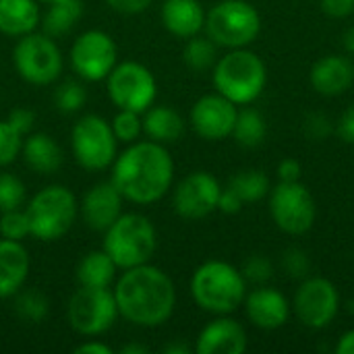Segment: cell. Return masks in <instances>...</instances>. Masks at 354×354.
<instances>
[{"label":"cell","mask_w":354,"mask_h":354,"mask_svg":"<svg viewBox=\"0 0 354 354\" xmlns=\"http://www.w3.org/2000/svg\"><path fill=\"white\" fill-rule=\"evenodd\" d=\"M292 309L305 328L324 330L340 311V292L328 278H305L295 295Z\"/></svg>","instance_id":"4fadbf2b"},{"label":"cell","mask_w":354,"mask_h":354,"mask_svg":"<svg viewBox=\"0 0 354 354\" xmlns=\"http://www.w3.org/2000/svg\"><path fill=\"white\" fill-rule=\"evenodd\" d=\"M85 100H87L85 87L81 83H77V81H64L56 89V95H54L56 108L60 112H64V114H73V112L81 110Z\"/></svg>","instance_id":"e575fe53"},{"label":"cell","mask_w":354,"mask_h":354,"mask_svg":"<svg viewBox=\"0 0 354 354\" xmlns=\"http://www.w3.org/2000/svg\"><path fill=\"white\" fill-rule=\"evenodd\" d=\"M174 162L168 149L156 141H135L112 162V183L124 201L149 205L172 187Z\"/></svg>","instance_id":"6da1fadb"},{"label":"cell","mask_w":354,"mask_h":354,"mask_svg":"<svg viewBox=\"0 0 354 354\" xmlns=\"http://www.w3.org/2000/svg\"><path fill=\"white\" fill-rule=\"evenodd\" d=\"M216 44L209 37H201L199 33L189 37V41L185 44L183 50V60L185 64L195 71V73H205L209 68H214L216 60H218V52H216Z\"/></svg>","instance_id":"f546056e"},{"label":"cell","mask_w":354,"mask_h":354,"mask_svg":"<svg viewBox=\"0 0 354 354\" xmlns=\"http://www.w3.org/2000/svg\"><path fill=\"white\" fill-rule=\"evenodd\" d=\"M243 199L230 189V187H226V189H222V193H220V199H218V209L222 212V214H228V216H232V214H239L241 209H243Z\"/></svg>","instance_id":"7bdbcfd3"},{"label":"cell","mask_w":354,"mask_h":354,"mask_svg":"<svg viewBox=\"0 0 354 354\" xmlns=\"http://www.w3.org/2000/svg\"><path fill=\"white\" fill-rule=\"evenodd\" d=\"M25 212L29 218L31 236L50 243L62 239L71 230L77 220L79 205L73 191L62 185H50L33 195Z\"/></svg>","instance_id":"8992f818"},{"label":"cell","mask_w":354,"mask_h":354,"mask_svg":"<svg viewBox=\"0 0 354 354\" xmlns=\"http://www.w3.org/2000/svg\"><path fill=\"white\" fill-rule=\"evenodd\" d=\"M342 44H344V50H346L351 56H354V25L344 31V35H342Z\"/></svg>","instance_id":"c3c4849f"},{"label":"cell","mask_w":354,"mask_h":354,"mask_svg":"<svg viewBox=\"0 0 354 354\" xmlns=\"http://www.w3.org/2000/svg\"><path fill=\"white\" fill-rule=\"evenodd\" d=\"M71 328L81 336H100L108 332L116 317L118 307L114 292L110 288H89L81 286L68 301L66 307Z\"/></svg>","instance_id":"8fae6325"},{"label":"cell","mask_w":354,"mask_h":354,"mask_svg":"<svg viewBox=\"0 0 354 354\" xmlns=\"http://www.w3.org/2000/svg\"><path fill=\"white\" fill-rule=\"evenodd\" d=\"M191 295L203 311L228 315L245 303L247 280L232 263L212 259L195 270L191 278Z\"/></svg>","instance_id":"3957f363"},{"label":"cell","mask_w":354,"mask_h":354,"mask_svg":"<svg viewBox=\"0 0 354 354\" xmlns=\"http://www.w3.org/2000/svg\"><path fill=\"white\" fill-rule=\"evenodd\" d=\"M222 187L218 178L209 172H191L185 176L172 195L174 212L185 220H201L218 209Z\"/></svg>","instance_id":"9a60e30c"},{"label":"cell","mask_w":354,"mask_h":354,"mask_svg":"<svg viewBox=\"0 0 354 354\" xmlns=\"http://www.w3.org/2000/svg\"><path fill=\"white\" fill-rule=\"evenodd\" d=\"M81 15H83L81 0H56L50 2L48 10L41 15L39 25L44 33H48L50 37H58L68 33L77 25Z\"/></svg>","instance_id":"4316f807"},{"label":"cell","mask_w":354,"mask_h":354,"mask_svg":"<svg viewBox=\"0 0 354 354\" xmlns=\"http://www.w3.org/2000/svg\"><path fill=\"white\" fill-rule=\"evenodd\" d=\"M195 351L199 354H243L247 351V332L236 319L220 315L199 332Z\"/></svg>","instance_id":"d6986e66"},{"label":"cell","mask_w":354,"mask_h":354,"mask_svg":"<svg viewBox=\"0 0 354 354\" xmlns=\"http://www.w3.org/2000/svg\"><path fill=\"white\" fill-rule=\"evenodd\" d=\"M23 145V135H19L8 120H0V166L10 164L19 153Z\"/></svg>","instance_id":"d590c367"},{"label":"cell","mask_w":354,"mask_h":354,"mask_svg":"<svg viewBox=\"0 0 354 354\" xmlns=\"http://www.w3.org/2000/svg\"><path fill=\"white\" fill-rule=\"evenodd\" d=\"M336 353L354 354V330H348L346 334H342V338L336 344Z\"/></svg>","instance_id":"7dc6e473"},{"label":"cell","mask_w":354,"mask_h":354,"mask_svg":"<svg viewBox=\"0 0 354 354\" xmlns=\"http://www.w3.org/2000/svg\"><path fill=\"white\" fill-rule=\"evenodd\" d=\"M29 255L19 241L0 239V299L15 297L29 274Z\"/></svg>","instance_id":"44dd1931"},{"label":"cell","mask_w":354,"mask_h":354,"mask_svg":"<svg viewBox=\"0 0 354 354\" xmlns=\"http://www.w3.org/2000/svg\"><path fill=\"white\" fill-rule=\"evenodd\" d=\"M75 354H112V348L97 342V340H89V342H83L75 348Z\"/></svg>","instance_id":"bcb514c9"},{"label":"cell","mask_w":354,"mask_h":354,"mask_svg":"<svg viewBox=\"0 0 354 354\" xmlns=\"http://www.w3.org/2000/svg\"><path fill=\"white\" fill-rule=\"evenodd\" d=\"M122 201H124V197L112 180L93 185L85 193L83 205H81L85 224L97 232L108 230L122 214Z\"/></svg>","instance_id":"e0dca14e"},{"label":"cell","mask_w":354,"mask_h":354,"mask_svg":"<svg viewBox=\"0 0 354 354\" xmlns=\"http://www.w3.org/2000/svg\"><path fill=\"white\" fill-rule=\"evenodd\" d=\"M122 354H147V348L145 346H139V344H127L122 351Z\"/></svg>","instance_id":"681fc988"},{"label":"cell","mask_w":354,"mask_h":354,"mask_svg":"<svg viewBox=\"0 0 354 354\" xmlns=\"http://www.w3.org/2000/svg\"><path fill=\"white\" fill-rule=\"evenodd\" d=\"M116 137L108 120L97 114L81 116L71 133L77 164L85 170H106L116 158Z\"/></svg>","instance_id":"9c48e42d"},{"label":"cell","mask_w":354,"mask_h":354,"mask_svg":"<svg viewBox=\"0 0 354 354\" xmlns=\"http://www.w3.org/2000/svg\"><path fill=\"white\" fill-rule=\"evenodd\" d=\"M110 127L114 131V137L122 143H135L143 133L141 116H139V112H133V110H118L114 114Z\"/></svg>","instance_id":"1f68e13d"},{"label":"cell","mask_w":354,"mask_h":354,"mask_svg":"<svg viewBox=\"0 0 354 354\" xmlns=\"http://www.w3.org/2000/svg\"><path fill=\"white\" fill-rule=\"evenodd\" d=\"M268 135V124L266 118L259 110L255 108H243L236 114V122L232 129V137L236 139L239 145L243 147H257L263 143Z\"/></svg>","instance_id":"83f0119b"},{"label":"cell","mask_w":354,"mask_h":354,"mask_svg":"<svg viewBox=\"0 0 354 354\" xmlns=\"http://www.w3.org/2000/svg\"><path fill=\"white\" fill-rule=\"evenodd\" d=\"M205 15L199 0H164L160 10L164 27L183 39L197 35L205 27Z\"/></svg>","instance_id":"7402d4cb"},{"label":"cell","mask_w":354,"mask_h":354,"mask_svg":"<svg viewBox=\"0 0 354 354\" xmlns=\"http://www.w3.org/2000/svg\"><path fill=\"white\" fill-rule=\"evenodd\" d=\"M25 203V185L15 174H0V212L19 209Z\"/></svg>","instance_id":"836d02e7"},{"label":"cell","mask_w":354,"mask_h":354,"mask_svg":"<svg viewBox=\"0 0 354 354\" xmlns=\"http://www.w3.org/2000/svg\"><path fill=\"white\" fill-rule=\"evenodd\" d=\"M309 81L313 89L322 95H328V97L342 95L344 91L353 87L354 62L348 56L328 54L313 64L309 73Z\"/></svg>","instance_id":"ffe728a7"},{"label":"cell","mask_w":354,"mask_h":354,"mask_svg":"<svg viewBox=\"0 0 354 354\" xmlns=\"http://www.w3.org/2000/svg\"><path fill=\"white\" fill-rule=\"evenodd\" d=\"M116 263L104 249L89 251L77 266V282L79 286L89 288H110L116 278Z\"/></svg>","instance_id":"484cf974"},{"label":"cell","mask_w":354,"mask_h":354,"mask_svg":"<svg viewBox=\"0 0 354 354\" xmlns=\"http://www.w3.org/2000/svg\"><path fill=\"white\" fill-rule=\"evenodd\" d=\"M203 29L216 46L247 48L261 31V17L247 0H222L205 15Z\"/></svg>","instance_id":"52a82bcc"},{"label":"cell","mask_w":354,"mask_h":354,"mask_svg":"<svg viewBox=\"0 0 354 354\" xmlns=\"http://www.w3.org/2000/svg\"><path fill=\"white\" fill-rule=\"evenodd\" d=\"M17 73L33 85H50L62 73V52L48 33H27L12 48Z\"/></svg>","instance_id":"ba28073f"},{"label":"cell","mask_w":354,"mask_h":354,"mask_svg":"<svg viewBox=\"0 0 354 354\" xmlns=\"http://www.w3.org/2000/svg\"><path fill=\"white\" fill-rule=\"evenodd\" d=\"M348 309H351V313L354 315V301H351V303H348Z\"/></svg>","instance_id":"816d5d0a"},{"label":"cell","mask_w":354,"mask_h":354,"mask_svg":"<svg viewBox=\"0 0 354 354\" xmlns=\"http://www.w3.org/2000/svg\"><path fill=\"white\" fill-rule=\"evenodd\" d=\"M19 295V292H17ZM17 313L31 324H39L46 315H48V301L41 292L37 290H27L21 292L17 297V305H15Z\"/></svg>","instance_id":"d6a6232c"},{"label":"cell","mask_w":354,"mask_h":354,"mask_svg":"<svg viewBox=\"0 0 354 354\" xmlns=\"http://www.w3.org/2000/svg\"><path fill=\"white\" fill-rule=\"evenodd\" d=\"M241 272H243L247 284H255V286H263L274 276L272 261L266 255H251L245 261V266H243Z\"/></svg>","instance_id":"8d00e7d4"},{"label":"cell","mask_w":354,"mask_h":354,"mask_svg":"<svg viewBox=\"0 0 354 354\" xmlns=\"http://www.w3.org/2000/svg\"><path fill=\"white\" fill-rule=\"evenodd\" d=\"M270 214L276 226L286 234H305L315 224V199L301 183H278L270 191Z\"/></svg>","instance_id":"7c38bea8"},{"label":"cell","mask_w":354,"mask_h":354,"mask_svg":"<svg viewBox=\"0 0 354 354\" xmlns=\"http://www.w3.org/2000/svg\"><path fill=\"white\" fill-rule=\"evenodd\" d=\"M0 236L8 239V241H23L27 236H31V228H29V218L25 209H8V212H0Z\"/></svg>","instance_id":"4dcf8cb0"},{"label":"cell","mask_w":354,"mask_h":354,"mask_svg":"<svg viewBox=\"0 0 354 354\" xmlns=\"http://www.w3.org/2000/svg\"><path fill=\"white\" fill-rule=\"evenodd\" d=\"M282 268L290 278H307V274L311 270V261H309V255L303 249L290 247L282 255Z\"/></svg>","instance_id":"74e56055"},{"label":"cell","mask_w":354,"mask_h":354,"mask_svg":"<svg viewBox=\"0 0 354 354\" xmlns=\"http://www.w3.org/2000/svg\"><path fill=\"white\" fill-rule=\"evenodd\" d=\"M21 153L25 164L37 174H54L62 166V149L46 133H29L23 137Z\"/></svg>","instance_id":"603a6c76"},{"label":"cell","mask_w":354,"mask_h":354,"mask_svg":"<svg viewBox=\"0 0 354 354\" xmlns=\"http://www.w3.org/2000/svg\"><path fill=\"white\" fill-rule=\"evenodd\" d=\"M37 0H0V31L4 35L23 37L39 25Z\"/></svg>","instance_id":"cb8c5ba5"},{"label":"cell","mask_w":354,"mask_h":354,"mask_svg":"<svg viewBox=\"0 0 354 354\" xmlns=\"http://www.w3.org/2000/svg\"><path fill=\"white\" fill-rule=\"evenodd\" d=\"M266 83L263 60L247 48H232L214 64V87L236 106L253 104L263 93Z\"/></svg>","instance_id":"277c9868"},{"label":"cell","mask_w":354,"mask_h":354,"mask_svg":"<svg viewBox=\"0 0 354 354\" xmlns=\"http://www.w3.org/2000/svg\"><path fill=\"white\" fill-rule=\"evenodd\" d=\"M228 187L243 199V203H255L261 201L266 195H270L272 191V183L270 176L263 170L257 168H249V170H241L236 172Z\"/></svg>","instance_id":"f1b7e54d"},{"label":"cell","mask_w":354,"mask_h":354,"mask_svg":"<svg viewBox=\"0 0 354 354\" xmlns=\"http://www.w3.org/2000/svg\"><path fill=\"white\" fill-rule=\"evenodd\" d=\"M143 135L156 143H174L185 133V120L183 116L170 108V106H153L143 112L141 118Z\"/></svg>","instance_id":"d4e9b609"},{"label":"cell","mask_w":354,"mask_h":354,"mask_svg":"<svg viewBox=\"0 0 354 354\" xmlns=\"http://www.w3.org/2000/svg\"><path fill=\"white\" fill-rule=\"evenodd\" d=\"M164 353H174V354H187L189 353V348L187 346H180V344H176V346H166L164 348Z\"/></svg>","instance_id":"f907efd6"},{"label":"cell","mask_w":354,"mask_h":354,"mask_svg":"<svg viewBox=\"0 0 354 354\" xmlns=\"http://www.w3.org/2000/svg\"><path fill=\"white\" fill-rule=\"evenodd\" d=\"M39 2H46V4H50V2H56V0H39Z\"/></svg>","instance_id":"f5cc1de1"},{"label":"cell","mask_w":354,"mask_h":354,"mask_svg":"<svg viewBox=\"0 0 354 354\" xmlns=\"http://www.w3.org/2000/svg\"><path fill=\"white\" fill-rule=\"evenodd\" d=\"M118 315L139 328H158L170 319L176 288L166 272L143 263L122 272L114 290Z\"/></svg>","instance_id":"7a4b0ae2"},{"label":"cell","mask_w":354,"mask_h":354,"mask_svg":"<svg viewBox=\"0 0 354 354\" xmlns=\"http://www.w3.org/2000/svg\"><path fill=\"white\" fill-rule=\"evenodd\" d=\"M114 10L118 12H124V15H137V12H143L151 0H106Z\"/></svg>","instance_id":"f6af8a7d"},{"label":"cell","mask_w":354,"mask_h":354,"mask_svg":"<svg viewBox=\"0 0 354 354\" xmlns=\"http://www.w3.org/2000/svg\"><path fill=\"white\" fill-rule=\"evenodd\" d=\"M8 122H10V127L19 133V135H29L31 133V127H33V120H35V114L31 112V110H27V108H15L10 114H8V118H6Z\"/></svg>","instance_id":"ab89813d"},{"label":"cell","mask_w":354,"mask_h":354,"mask_svg":"<svg viewBox=\"0 0 354 354\" xmlns=\"http://www.w3.org/2000/svg\"><path fill=\"white\" fill-rule=\"evenodd\" d=\"M336 133L338 137L348 143V145H354V104H351L338 118L336 122Z\"/></svg>","instance_id":"60d3db41"},{"label":"cell","mask_w":354,"mask_h":354,"mask_svg":"<svg viewBox=\"0 0 354 354\" xmlns=\"http://www.w3.org/2000/svg\"><path fill=\"white\" fill-rule=\"evenodd\" d=\"M106 81L108 95L118 110H133L143 114L158 95L156 77L141 62H116Z\"/></svg>","instance_id":"30bf717a"},{"label":"cell","mask_w":354,"mask_h":354,"mask_svg":"<svg viewBox=\"0 0 354 354\" xmlns=\"http://www.w3.org/2000/svg\"><path fill=\"white\" fill-rule=\"evenodd\" d=\"M245 313L253 326L261 330H278L286 326L290 317V303L280 290L263 284L245 297Z\"/></svg>","instance_id":"ac0fdd59"},{"label":"cell","mask_w":354,"mask_h":354,"mask_svg":"<svg viewBox=\"0 0 354 354\" xmlns=\"http://www.w3.org/2000/svg\"><path fill=\"white\" fill-rule=\"evenodd\" d=\"M322 10L332 19H346L354 12V0H322Z\"/></svg>","instance_id":"b9f144b4"},{"label":"cell","mask_w":354,"mask_h":354,"mask_svg":"<svg viewBox=\"0 0 354 354\" xmlns=\"http://www.w3.org/2000/svg\"><path fill=\"white\" fill-rule=\"evenodd\" d=\"M332 133V122L322 112H311L305 118V135L313 141H322Z\"/></svg>","instance_id":"f35d334b"},{"label":"cell","mask_w":354,"mask_h":354,"mask_svg":"<svg viewBox=\"0 0 354 354\" xmlns=\"http://www.w3.org/2000/svg\"><path fill=\"white\" fill-rule=\"evenodd\" d=\"M301 172H303V168H301L299 160H295V158H286L278 166L280 183H297V180H301Z\"/></svg>","instance_id":"ee69618b"},{"label":"cell","mask_w":354,"mask_h":354,"mask_svg":"<svg viewBox=\"0 0 354 354\" xmlns=\"http://www.w3.org/2000/svg\"><path fill=\"white\" fill-rule=\"evenodd\" d=\"M118 62V48L114 39L100 29L83 31L71 48V64L85 81H102Z\"/></svg>","instance_id":"5bb4252c"},{"label":"cell","mask_w":354,"mask_h":354,"mask_svg":"<svg viewBox=\"0 0 354 354\" xmlns=\"http://www.w3.org/2000/svg\"><path fill=\"white\" fill-rule=\"evenodd\" d=\"M104 234V251L118 270L149 263L158 247L156 226L141 214H120Z\"/></svg>","instance_id":"5b68a950"},{"label":"cell","mask_w":354,"mask_h":354,"mask_svg":"<svg viewBox=\"0 0 354 354\" xmlns=\"http://www.w3.org/2000/svg\"><path fill=\"white\" fill-rule=\"evenodd\" d=\"M239 106L222 93H207L191 108L193 131L207 141H222L232 135Z\"/></svg>","instance_id":"2e32d148"}]
</instances>
